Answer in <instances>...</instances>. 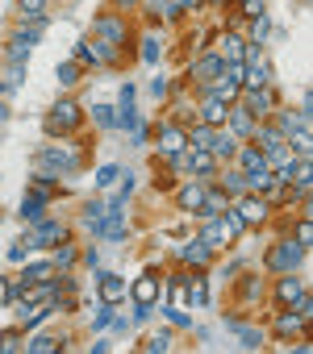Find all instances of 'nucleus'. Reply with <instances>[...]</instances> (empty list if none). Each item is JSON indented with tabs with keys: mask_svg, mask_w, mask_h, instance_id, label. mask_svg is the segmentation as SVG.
Masks as SVG:
<instances>
[{
	"mask_svg": "<svg viewBox=\"0 0 313 354\" xmlns=\"http://www.w3.org/2000/svg\"><path fill=\"white\" fill-rule=\"evenodd\" d=\"M80 125H84V109H80L71 96L55 100V109L46 113V133H51V138H67V133H75Z\"/></svg>",
	"mask_w": 313,
	"mask_h": 354,
	"instance_id": "f257e3e1",
	"label": "nucleus"
},
{
	"mask_svg": "<svg viewBox=\"0 0 313 354\" xmlns=\"http://www.w3.org/2000/svg\"><path fill=\"white\" fill-rule=\"evenodd\" d=\"M301 263H305V246H301V242H292V238L276 242V246H271V254H267V267H271L276 275H284V271H296Z\"/></svg>",
	"mask_w": 313,
	"mask_h": 354,
	"instance_id": "f03ea898",
	"label": "nucleus"
},
{
	"mask_svg": "<svg viewBox=\"0 0 313 354\" xmlns=\"http://www.w3.org/2000/svg\"><path fill=\"white\" fill-rule=\"evenodd\" d=\"M251 113H255V121H263V117H271L276 109H280V100H276V88L271 84H263V88H247V100H242Z\"/></svg>",
	"mask_w": 313,
	"mask_h": 354,
	"instance_id": "7ed1b4c3",
	"label": "nucleus"
},
{
	"mask_svg": "<svg viewBox=\"0 0 313 354\" xmlns=\"http://www.w3.org/2000/svg\"><path fill=\"white\" fill-rule=\"evenodd\" d=\"M26 242H30V246H51V250H55L59 242H67V230H63L59 221H34V230L26 234Z\"/></svg>",
	"mask_w": 313,
	"mask_h": 354,
	"instance_id": "20e7f679",
	"label": "nucleus"
},
{
	"mask_svg": "<svg viewBox=\"0 0 313 354\" xmlns=\"http://www.w3.org/2000/svg\"><path fill=\"white\" fill-rule=\"evenodd\" d=\"M226 125H230V133H234L238 142H251V133H255V113H251L247 104H230Z\"/></svg>",
	"mask_w": 313,
	"mask_h": 354,
	"instance_id": "39448f33",
	"label": "nucleus"
},
{
	"mask_svg": "<svg viewBox=\"0 0 313 354\" xmlns=\"http://www.w3.org/2000/svg\"><path fill=\"white\" fill-rule=\"evenodd\" d=\"M184 146H188V129H180V125H163V133H159V154H168L172 162L184 154Z\"/></svg>",
	"mask_w": 313,
	"mask_h": 354,
	"instance_id": "423d86ee",
	"label": "nucleus"
},
{
	"mask_svg": "<svg viewBox=\"0 0 313 354\" xmlns=\"http://www.w3.org/2000/svg\"><path fill=\"white\" fill-rule=\"evenodd\" d=\"M96 38L109 42V46H121V42H125V21L113 17V13H100V17H96Z\"/></svg>",
	"mask_w": 313,
	"mask_h": 354,
	"instance_id": "0eeeda50",
	"label": "nucleus"
},
{
	"mask_svg": "<svg viewBox=\"0 0 313 354\" xmlns=\"http://www.w3.org/2000/svg\"><path fill=\"white\" fill-rule=\"evenodd\" d=\"M238 221L242 225H263L267 221V201H255V196H238Z\"/></svg>",
	"mask_w": 313,
	"mask_h": 354,
	"instance_id": "6e6552de",
	"label": "nucleus"
},
{
	"mask_svg": "<svg viewBox=\"0 0 313 354\" xmlns=\"http://www.w3.org/2000/svg\"><path fill=\"white\" fill-rule=\"evenodd\" d=\"M234 158H238L242 175H263L267 171V154L259 146H242V150H234Z\"/></svg>",
	"mask_w": 313,
	"mask_h": 354,
	"instance_id": "1a4fd4ad",
	"label": "nucleus"
},
{
	"mask_svg": "<svg viewBox=\"0 0 313 354\" xmlns=\"http://www.w3.org/2000/svg\"><path fill=\"white\" fill-rule=\"evenodd\" d=\"M301 296H305V283H301L292 271H284V275H280V283H276V300H280L284 308H292Z\"/></svg>",
	"mask_w": 313,
	"mask_h": 354,
	"instance_id": "9d476101",
	"label": "nucleus"
},
{
	"mask_svg": "<svg viewBox=\"0 0 313 354\" xmlns=\"http://www.w3.org/2000/svg\"><path fill=\"white\" fill-rule=\"evenodd\" d=\"M217 55H222L226 63H242V55H247V42H242L238 34H222V42H217Z\"/></svg>",
	"mask_w": 313,
	"mask_h": 354,
	"instance_id": "9b49d317",
	"label": "nucleus"
},
{
	"mask_svg": "<svg viewBox=\"0 0 313 354\" xmlns=\"http://www.w3.org/2000/svg\"><path fill=\"white\" fill-rule=\"evenodd\" d=\"M209 259H213V250L197 238V242H188L184 250H180V263H188V267H209Z\"/></svg>",
	"mask_w": 313,
	"mask_h": 354,
	"instance_id": "f8f14e48",
	"label": "nucleus"
},
{
	"mask_svg": "<svg viewBox=\"0 0 313 354\" xmlns=\"http://www.w3.org/2000/svg\"><path fill=\"white\" fill-rule=\"evenodd\" d=\"M226 113H230V104H226V100L205 96V104H201V121H205V125H222V121H226Z\"/></svg>",
	"mask_w": 313,
	"mask_h": 354,
	"instance_id": "ddd939ff",
	"label": "nucleus"
},
{
	"mask_svg": "<svg viewBox=\"0 0 313 354\" xmlns=\"http://www.w3.org/2000/svg\"><path fill=\"white\" fill-rule=\"evenodd\" d=\"M46 9H51V0H17V17H21V21H38V26H42Z\"/></svg>",
	"mask_w": 313,
	"mask_h": 354,
	"instance_id": "4468645a",
	"label": "nucleus"
},
{
	"mask_svg": "<svg viewBox=\"0 0 313 354\" xmlns=\"http://www.w3.org/2000/svg\"><path fill=\"white\" fill-rule=\"evenodd\" d=\"M100 300L105 304H121L125 300V283L117 275H100Z\"/></svg>",
	"mask_w": 313,
	"mask_h": 354,
	"instance_id": "2eb2a0df",
	"label": "nucleus"
},
{
	"mask_svg": "<svg viewBox=\"0 0 313 354\" xmlns=\"http://www.w3.org/2000/svg\"><path fill=\"white\" fill-rule=\"evenodd\" d=\"M222 63H226L222 55H205V59L193 67V75H197V80H217V75H222Z\"/></svg>",
	"mask_w": 313,
	"mask_h": 354,
	"instance_id": "dca6fc26",
	"label": "nucleus"
},
{
	"mask_svg": "<svg viewBox=\"0 0 313 354\" xmlns=\"http://www.w3.org/2000/svg\"><path fill=\"white\" fill-rule=\"evenodd\" d=\"M234 150H238V138H234V133H217L213 146H209V154H213L217 162H222V158H234Z\"/></svg>",
	"mask_w": 313,
	"mask_h": 354,
	"instance_id": "f3484780",
	"label": "nucleus"
},
{
	"mask_svg": "<svg viewBox=\"0 0 313 354\" xmlns=\"http://www.w3.org/2000/svg\"><path fill=\"white\" fill-rule=\"evenodd\" d=\"M201 201H205V188H201V184H184V188H180V209L201 213Z\"/></svg>",
	"mask_w": 313,
	"mask_h": 354,
	"instance_id": "a211bd4d",
	"label": "nucleus"
},
{
	"mask_svg": "<svg viewBox=\"0 0 313 354\" xmlns=\"http://www.w3.org/2000/svg\"><path fill=\"white\" fill-rule=\"evenodd\" d=\"M154 296H159V279H154V275H142V279L134 283V300H138V304H150Z\"/></svg>",
	"mask_w": 313,
	"mask_h": 354,
	"instance_id": "6ab92c4d",
	"label": "nucleus"
},
{
	"mask_svg": "<svg viewBox=\"0 0 313 354\" xmlns=\"http://www.w3.org/2000/svg\"><path fill=\"white\" fill-rule=\"evenodd\" d=\"M213 138H217V125H205V121H201V125L188 133V146H197V150H209V146H213Z\"/></svg>",
	"mask_w": 313,
	"mask_h": 354,
	"instance_id": "aec40b11",
	"label": "nucleus"
},
{
	"mask_svg": "<svg viewBox=\"0 0 313 354\" xmlns=\"http://www.w3.org/2000/svg\"><path fill=\"white\" fill-rule=\"evenodd\" d=\"M59 271H55V263H34V267H26L21 271V279L26 283H46V279H55Z\"/></svg>",
	"mask_w": 313,
	"mask_h": 354,
	"instance_id": "412c9836",
	"label": "nucleus"
},
{
	"mask_svg": "<svg viewBox=\"0 0 313 354\" xmlns=\"http://www.w3.org/2000/svg\"><path fill=\"white\" fill-rule=\"evenodd\" d=\"M301 329H305V321H301V313H292V308L276 321V333H280V337H296Z\"/></svg>",
	"mask_w": 313,
	"mask_h": 354,
	"instance_id": "4be33fe9",
	"label": "nucleus"
},
{
	"mask_svg": "<svg viewBox=\"0 0 313 354\" xmlns=\"http://www.w3.org/2000/svg\"><path fill=\"white\" fill-rule=\"evenodd\" d=\"M55 271H67V267H75V246H67V242H59V250H55Z\"/></svg>",
	"mask_w": 313,
	"mask_h": 354,
	"instance_id": "5701e85b",
	"label": "nucleus"
},
{
	"mask_svg": "<svg viewBox=\"0 0 313 354\" xmlns=\"http://www.w3.org/2000/svg\"><path fill=\"white\" fill-rule=\"evenodd\" d=\"M0 350H5V354L21 350V325H9L5 333H0Z\"/></svg>",
	"mask_w": 313,
	"mask_h": 354,
	"instance_id": "b1692460",
	"label": "nucleus"
},
{
	"mask_svg": "<svg viewBox=\"0 0 313 354\" xmlns=\"http://www.w3.org/2000/svg\"><path fill=\"white\" fill-rule=\"evenodd\" d=\"M226 192L230 196H242L247 192V175L242 171H226Z\"/></svg>",
	"mask_w": 313,
	"mask_h": 354,
	"instance_id": "393cba45",
	"label": "nucleus"
},
{
	"mask_svg": "<svg viewBox=\"0 0 313 354\" xmlns=\"http://www.w3.org/2000/svg\"><path fill=\"white\" fill-rule=\"evenodd\" d=\"M267 34H271V26H267V17L259 13V17H255V26H251V38H255V42H263Z\"/></svg>",
	"mask_w": 313,
	"mask_h": 354,
	"instance_id": "a878e982",
	"label": "nucleus"
},
{
	"mask_svg": "<svg viewBox=\"0 0 313 354\" xmlns=\"http://www.w3.org/2000/svg\"><path fill=\"white\" fill-rule=\"evenodd\" d=\"M55 346H59V342H55V333H42V337H34V342H30V350H34V354H42V350H55Z\"/></svg>",
	"mask_w": 313,
	"mask_h": 354,
	"instance_id": "bb28decb",
	"label": "nucleus"
},
{
	"mask_svg": "<svg viewBox=\"0 0 313 354\" xmlns=\"http://www.w3.org/2000/svg\"><path fill=\"white\" fill-rule=\"evenodd\" d=\"M92 117H96V125H105V129H109V125H117V121H113V109H105V104H96V109H92Z\"/></svg>",
	"mask_w": 313,
	"mask_h": 354,
	"instance_id": "cd10ccee",
	"label": "nucleus"
},
{
	"mask_svg": "<svg viewBox=\"0 0 313 354\" xmlns=\"http://www.w3.org/2000/svg\"><path fill=\"white\" fill-rule=\"evenodd\" d=\"M59 80H63V84H75V80H80V67H75V63H63V67H59Z\"/></svg>",
	"mask_w": 313,
	"mask_h": 354,
	"instance_id": "c85d7f7f",
	"label": "nucleus"
},
{
	"mask_svg": "<svg viewBox=\"0 0 313 354\" xmlns=\"http://www.w3.org/2000/svg\"><path fill=\"white\" fill-rule=\"evenodd\" d=\"M193 300H197V304L209 300V283H205V279H193Z\"/></svg>",
	"mask_w": 313,
	"mask_h": 354,
	"instance_id": "c756f323",
	"label": "nucleus"
},
{
	"mask_svg": "<svg viewBox=\"0 0 313 354\" xmlns=\"http://www.w3.org/2000/svg\"><path fill=\"white\" fill-rule=\"evenodd\" d=\"M142 59H146V63L159 59V42H154V38H146V42H142Z\"/></svg>",
	"mask_w": 313,
	"mask_h": 354,
	"instance_id": "7c9ffc66",
	"label": "nucleus"
},
{
	"mask_svg": "<svg viewBox=\"0 0 313 354\" xmlns=\"http://www.w3.org/2000/svg\"><path fill=\"white\" fill-rule=\"evenodd\" d=\"M172 346V333H154L150 342H146V350H168Z\"/></svg>",
	"mask_w": 313,
	"mask_h": 354,
	"instance_id": "2f4dec72",
	"label": "nucleus"
},
{
	"mask_svg": "<svg viewBox=\"0 0 313 354\" xmlns=\"http://www.w3.org/2000/svg\"><path fill=\"white\" fill-rule=\"evenodd\" d=\"M309 238H313V225H309V221H301V225H296V242H301V246H309Z\"/></svg>",
	"mask_w": 313,
	"mask_h": 354,
	"instance_id": "473e14b6",
	"label": "nucleus"
},
{
	"mask_svg": "<svg viewBox=\"0 0 313 354\" xmlns=\"http://www.w3.org/2000/svg\"><path fill=\"white\" fill-rule=\"evenodd\" d=\"M96 180H100V184H113V180H117V167H100Z\"/></svg>",
	"mask_w": 313,
	"mask_h": 354,
	"instance_id": "72a5a7b5",
	"label": "nucleus"
},
{
	"mask_svg": "<svg viewBox=\"0 0 313 354\" xmlns=\"http://www.w3.org/2000/svg\"><path fill=\"white\" fill-rule=\"evenodd\" d=\"M5 121H9V104H5V100H0V125H5Z\"/></svg>",
	"mask_w": 313,
	"mask_h": 354,
	"instance_id": "f704fd0d",
	"label": "nucleus"
},
{
	"mask_svg": "<svg viewBox=\"0 0 313 354\" xmlns=\"http://www.w3.org/2000/svg\"><path fill=\"white\" fill-rule=\"evenodd\" d=\"M113 5H117V9H129V5H138V0H113Z\"/></svg>",
	"mask_w": 313,
	"mask_h": 354,
	"instance_id": "c9c22d12",
	"label": "nucleus"
},
{
	"mask_svg": "<svg viewBox=\"0 0 313 354\" xmlns=\"http://www.w3.org/2000/svg\"><path fill=\"white\" fill-rule=\"evenodd\" d=\"M5 92H9V84H5V80H0V96H5Z\"/></svg>",
	"mask_w": 313,
	"mask_h": 354,
	"instance_id": "e433bc0d",
	"label": "nucleus"
},
{
	"mask_svg": "<svg viewBox=\"0 0 313 354\" xmlns=\"http://www.w3.org/2000/svg\"><path fill=\"white\" fill-rule=\"evenodd\" d=\"M209 5H226V0H209Z\"/></svg>",
	"mask_w": 313,
	"mask_h": 354,
	"instance_id": "4c0bfd02",
	"label": "nucleus"
}]
</instances>
